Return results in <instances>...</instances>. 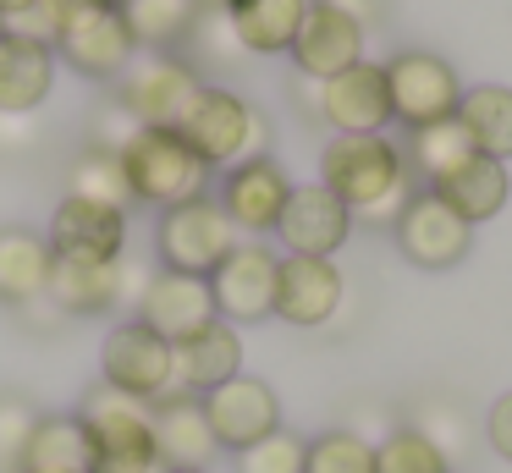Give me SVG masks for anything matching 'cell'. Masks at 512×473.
Wrapping results in <instances>:
<instances>
[{
	"label": "cell",
	"mask_w": 512,
	"mask_h": 473,
	"mask_svg": "<svg viewBox=\"0 0 512 473\" xmlns=\"http://www.w3.org/2000/svg\"><path fill=\"white\" fill-rule=\"evenodd\" d=\"M430 193L441 198L446 209H457L468 226H479V220H496L501 209L512 204V176H507V165H501V160L474 154V160H463L446 182H435Z\"/></svg>",
	"instance_id": "cell-25"
},
{
	"label": "cell",
	"mask_w": 512,
	"mask_h": 473,
	"mask_svg": "<svg viewBox=\"0 0 512 473\" xmlns=\"http://www.w3.org/2000/svg\"><path fill=\"white\" fill-rule=\"evenodd\" d=\"M298 99L309 116H320L331 132H386L391 127V88L386 61H358L347 72L309 83L298 77Z\"/></svg>",
	"instance_id": "cell-7"
},
{
	"label": "cell",
	"mask_w": 512,
	"mask_h": 473,
	"mask_svg": "<svg viewBox=\"0 0 512 473\" xmlns=\"http://www.w3.org/2000/svg\"><path fill=\"white\" fill-rule=\"evenodd\" d=\"M287 55H292V66H298V77L325 83V77H336V72L364 61V28H358L353 17H342V11L309 0V11H303V22H298V39H292Z\"/></svg>",
	"instance_id": "cell-17"
},
{
	"label": "cell",
	"mask_w": 512,
	"mask_h": 473,
	"mask_svg": "<svg viewBox=\"0 0 512 473\" xmlns=\"http://www.w3.org/2000/svg\"><path fill=\"white\" fill-rule=\"evenodd\" d=\"M243 55H287L309 0H221Z\"/></svg>",
	"instance_id": "cell-26"
},
{
	"label": "cell",
	"mask_w": 512,
	"mask_h": 473,
	"mask_svg": "<svg viewBox=\"0 0 512 473\" xmlns=\"http://www.w3.org/2000/svg\"><path fill=\"white\" fill-rule=\"evenodd\" d=\"M375 473H452V462L413 424H397L386 440H375Z\"/></svg>",
	"instance_id": "cell-32"
},
{
	"label": "cell",
	"mask_w": 512,
	"mask_h": 473,
	"mask_svg": "<svg viewBox=\"0 0 512 473\" xmlns=\"http://www.w3.org/2000/svg\"><path fill=\"white\" fill-rule=\"evenodd\" d=\"M386 88H391V121L402 127H435V121L457 116V99H463V83H457L452 61L430 50H402L386 61Z\"/></svg>",
	"instance_id": "cell-8"
},
{
	"label": "cell",
	"mask_w": 512,
	"mask_h": 473,
	"mask_svg": "<svg viewBox=\"0 0 512 473\" xmlns=\"http://www.w3.org/2000/svg\"><path fill=\"white\" fill-rule=\"evenodd\" d=\"M237 242H243V231L232 226L221 198H193V204L160 209V220H155L160 264H166V270H182V275H204V281L221 270V259Z\"/></svg>",
	"instance_id": "cell-6"
},
{
	"label": "cell",
	"mask_w": 512,
	"mask_h": 473,
	"mask_svg": "<svg viewBox=\"0 0 512 473\" xmlns=\"http://www.w3.org/2000/svg\"><path fill=\"white\" fill-rule=\"evenodd\" d=\"M34 424H39V413H34V402L28 396H0V468L6 473H17L23 468V451H28V440H34Z\"/></svg>",
	"instance_id": "cell-35"
},
{
	"label": "cell",
	"mask_w": 512,
	"mask_h": 473,
	"mask_svg": "<svg viewBox=\"0 0 512 473\" xmlns=\"http://www.w3.org/2000/svg\"><path fill=\"white\" fill-rule=\"evenodd\" d=\"M100 380L111 391H127L138 402L171 396V341H160L144 319H122L105 330L100 347Z\"/></svg>",
	"instance_id": "cell-10"
},
{
	"label": "cell",
	"mask_w": 512,
	"mask_h": 473,
	"mask_svg": "<svg viewBox=\"0 0 512 473\" xmlns=\"http://www.w3.org/2000/svg\"><path fill=\"white\" fill-rule=\"evenodd\" d=\"M160 473H210V468H160Z\"/></svg>",
	"instance_id": "cell-43"
},
{
	"label": "cell",
	"mask_w": 512,
	"mask_h": 473,
	"mask_svg": "<svg viewBox=\"0 0 512 473\" xmlns=\"http://www.w3.org/2000/svg\"><path fill=\"white\" fill-rule=\"evenodd\" d=\"M138 319H144L149 330H155L160 341H188L199 336L204 325H215V292L204 275H182V270H155L144 286V297H138Z\"/></svg>",
	"instance_id": "cell-15"
},
{
	"label": "cell",
	"mask_w": 512,
	"mask_h": 473,
	"mask_svg": "<svg viewBox=\"0 0 512 473\" xmlns=\"http://www.w3.org/2000/svg\"><path fill=\"white\" fill-rule=\"evenodd\" d=\"M391 237H397L402 259L419 264V270H452V264H463L468 242H474V226H468L457 209H446L430 187H419L413 204L397 215Z\"/></svg>",
	"instance_id": "cell-12"
},
{
	"label": "cell",
	"mask_w": 512,
	"mask_h": 473,
	"mask_svg": "<svg viewBox=\"0 0 512 473\" xmlns=\"http://www.w3.org/2000/svg\"><path fill=\"white\" fill-rule=\"evenodd\" d=\"M485 435H490V451H496L501 462H512V391L490 402V413H485Z\"/></svg>",
	"instance_id": "cell-39"
},
{
	"label": "cell",
	"mask_w": 512,
	"mask_h": 473,
	"mask_svg": "<svg viewBox=\"0 0 512 473\" xmlns=\"http://www.w3.org/2000/svg\"><path fill=\"white\" fill-rule=\"evenodd\" d=\"M0 473H6V468H0Z\"/></svg>",
	"instance_id": "cell-44"
},
{
	"label": "cell",
	"mask_w": 512,
	"mask_h": 473,
	"mask_svg": "<svg viewBox=\"0 0 512 473\" xmlns=\"http://www.w3.org/2000/svg\"><path fill=\"white\" fill-rule=\"evenodd\" d=\"M155 451L160 468H210L215 462V435L210 418H204V402L188 391H171L155 402Z\"/></svg>",
	"instance_id": "cell-21"
},
{
	"label": "cell",
	"mask_w": 512,
	"mask_h": 473,
	"mask_svg": "<svg viewBox=\"0 0 512 473\" xmlns=\"http://www.w3.org/2000/svg\"><path fill=\"white\" fill-rule=\"evenodd\" d=\"M303 473H375V440L353 429H325L320 440H309Z\"/></svg>",
	"instance_id": "cell-33"
},
{
	"label": "cell",
	"mask_w": 512,
	"mask_h": 473,
	"mask_svg": "<svg viewBox=\"0 0 512 473\" xmlns=\"http://www.w3.org/2000/svg\"><path fill=\"white\" fill-rule=\"evenodd\" d=\"M199 402H204V418H210L215 446H226V451H243V446H254V440H265L281 429L276 391H270L265 380H254V374H237V380L215 385Z\"/></svg>",
	"instance_id": "cell-14"
},
{
	"label": "cell",
	"mask_w": 512,
	"mask_h": 473,
	"mask_svg": "<svg viewBox=\"0 0 512 473\" xmlns=\"http://www.w3.org/2000/svg\"><path fill=\"white\" fill-rule=\"evenodd\" d=\"M67 193L72 198H94V204H111V209H127L133 193H127V176H122V154L111 149H83L67 171Z\"/></svg>",
	"instance_id": "cell-31"
},
{
	"label": "cell",
	"mask_w": 512,
	"mask_h": 473,
	"mask_svg": "<svg viewBox=\"0 0 512 473\" xmlns=\"http://www.w3.org/2000/svg\"><path fill=\"white\" fill-rule=\"evenodd\" d=\"M457 121L463 132L474 138L479 154L507 165L512 160V88L507 83H479V88H463L457 99Z\"/></svg>",
	"instance_id": "cell-28"
},
{
	"label": "cell",
	"mask_w": 512,
	"mask_h": 473,
	"mask_svg": "<svg viewBox=\"0 0 512 473\" xmlns=\"http://www.w3.org/2000/svg\"><path fill=\"white\" fill-rule=\"evenodd\" d=\"M237 374H243V336H237V325H226V319H215L199 336L171 347V391L204 396V391H215V385L237 380Z\"/></svg>",
	"instance_id": "cell-20"
},
{
	"label": "cell",
	"mask_w": 512,
	"mask_h": 473,
	"mask_svg": "<svg viewBox=\"0 0 512 473\" xmlns=\"http://www.w3.org/2000/svg\"><path fill=\"white\" fill-rule=\"evenodd\" d=\"M342 308V270L331 259H298L281 253V281H276V319L298 330L331 325V314Z\"/></svg>",
	"instance_id": "cell-19"
},
{
	"label": "cell",
	"mask_w": 512,
	"mask_h": 473,
	"mask_svg": "<svg viewBox=\"0 0 512 473\" xmlns=\"http://www.w3.org/2000/svg\"><path fill=\"white\" fill-rule=\"evenodd\" d=\"M320 6H331V11H342V17H353L364 33L380 22V0H320Z\"/></svg>",
	"instance_id": "cell-40"
},
{
	"label": "cell",
	"mask_w": 512,
	"mask_h": 473,
	"mask_svg": "<svg viewBox=\"0 0 512 473\" xmlns=\"http://www.w3.org/2000/svg\"><path fill=\"white\" fill-rule=\"evenodd\" d=\"M303 457H309V440L292 435V429H276V435L254 440V446L232 451L237 473H303Z\"/></svg>",
	"instance_id": "cell-34"
},
{
	"label": "cell",
	"mask_w": 512,
	"mask_h": 473,
	"mask_svg": "<svg viewBox=\"0 0 512 473\" xmlns=\"http://www.w3.org/2000/svg\"><path fill=\"white\" fill-rule=\"evenodd\" d=\"M50 264H56V248H50L45 231L34 226H0V303L23 308L34 297L50 292Z\"/></svg>",
	"instance_id": "cell-23"
},
{
	"label": "cell",
	"mask_w": 512,
	"mask_h": 473,
	"mask_svg": "<svg viewBox=\"0 0 512 473\" xmlns=\"http://www.w3.org/2000/svg\"><path fill=\"white\" fill-rule=\"evenodd\" d=\"M50 248L61 259H122L127 248V209L94 204V198H61L50 215Z\"/></svg>",
	"instance_id": "cell-18"
},
{
	"label": "cell",
	"mask_w": 512,
	"mask_h": 473,
	"mask_svg": "<svg viewBox=\"0 0 512 473\" xmlns=\"http://www.w3.org/2000/svg\"><path fill=\"white\" fill-rule=\"evenodd\" d=\"M287 193H292V176L281 171V160L270 154H254V160H237L221 182V209L232 215L237 231L248 237H265L276 231L281 209H287Z\"/></svg>",
	"instance_id": "cell-16"
},
{
	"label": "cell",
	"mask_w": 512,
	"mask_h": 473,
	"mask_svg": "<svg viewBox=\"0 0 512 473\" xmlns=\"http://www.w3.org/2000/svg\"><path fill=\"white\" fill-rule=\"evenodd\" d=\"M133 132H138V121L127 116L122 105H100V116H94V149H111V154H122L127 143H133Z\"/></svg>",
	"instance_id": "cell-38"
},
{
	"label": "cell",
	"mask_w": 512,
	"mask_h": 473,
	"mask_svg": "<svg viewBox=\"0 0 512 473\" xmlns=\"http://www.w3.org/2000/svg\"><path fill=\"white\" fill-rule=\"evenodd\" d=\"M474 138L463 132V121H435V127H413L408 132V143H402V160H408V171H413V182L419 187H435V182H446V176L457 171L463 160H474Z\"/></svg>",
	"instance_id": "cell-29"
},
{
	"label": "cell",
	"mask_w": 512,
	"mask_h": 473,
	"mask_svg": "<svg viewBox=\"0 0 512 473\" xmlns=\"http://www.w3.org/2000/svg\"><path fill=\"white\" fill-rule=\"evenodd\" d=\"M276 281H281V253L265 248L259 237H243L210 275L215 314L226 325H259L276 314Z\"/></svg>",
	"instance_id": "cell-9"
},
{
	"label": "cell",
	"mask_w": 512,
	"mask_h": 473,
	"mask_svg": "<svg viewBox=\"0 0 512 473\" xmlns=\"http://www.w3.org/2000/svg\"><path fill=\"white\" fill-rule=\"evenodd\" d=\"M188 44H199V55H221L226 66L243 61V44H237L232 22H226L221 0H204V11H199V22H193V39Z\"/></svg>",
	"instance_id": "cell-37"
},
{
	"label": "cell",
	"mask_w": 512,
	"mask_h": 473,
	"mask_svg": "<svg viewBox=\"0 0 512 473\" xmlns=\"http://www.w3.org/2000/svg\"><path fill=\"white\" fill-rule=\"evenodd\" d=\"M83 429L94 440V473H160L155 451V402H138L111 385H89L78 407Z\"/></svg>",
	"instance_id": "cell-2"
},
{
	"label": "cell",
	"mask_w": 512,
	"mask_h": 473,
	"mask_svg": "<svg viewBox=\"0 0 512 473\" xmlns=\"http://www.w3.org/2000/svg\"><path fill=\"white\" fill-rule=\"evenodd\" d=\"M204 88L199 66L177 50H138L127 72L116 77V105L138 121V127H177L193 94Z\"/></svg>",
	"instance_id": "cell-5"
},
{
	"label": "cell",
	"mask_w": 512,
	"mask_h": 473,
	"mask_svg": "<svg viewBox=\"0 0 512 473\" xmlns=\"http://www.w3.org/2000/svg\"><path fill=\"white\" fill-rule=\"evenodd\" d=\"M413 429H419L446 462H452L457 451H463V440H468V424H463V413H457L452 402H424L419 418H413Z\"/></svg>",
	"instance_id": "cell-36"
},
{
	"label": "cell",
	"mask_w": 512,
	"mask_h": 473,
	"mask_svg": "<svg viewBox=\"0 0 512 473\" xmlns=\"http://www.w3.org/2000/svg\"><path fill=\"white\" fill-rule=\"evenodd\" d=\"M56 88V50L28 39H0V116H34Z\"/></svg>",
	"instance_id": "cell-24"
},
{
	"label": "cell",
	"mask_w": 512,
	"mask_h": 473,
	"mask_svg": "<svg viewBox=\"0 0 512 473\" xmlns=\"http://www.w3.org/2000/svg\"><path fill=\"white\" fill-rule=\"evenodd\" d=\"M50 303L67 319L122 308V259H61L50 264Z\"/></svg>",
	"instance_id": "cell-22"
},
{
	"label": "cell",
	"mask_w": 512,
	"mask_h": 473,
	"mask_svg": "<svg viewBox=\"0 0 512 473\" xmlns=\"http://www.w3.org/2000/svg\"><path fill=\"white\" fill-rule=\"evenodd\" d=\"M276 237H281V248L298 253V259H331V253L353 237V209H347L325 182H303L287 193Z\"/></svg>",
	"instance_id": "cell-13"
},
{
	"label": "cell",
	"mask_w": 512,
	"mask_h": 473,
	"mask_svg": "<svg viewBox=\"0 0 512 473\" xmlns=\"http://www.w3.org/2000/svg\"><path fill=\"white\" fill-rule=\"evenodd\" d=\"M177 132L188 138V149L199 154L210 171H232L237 160H254V154H270V121L259 116L254 105H248L243 94H232V88H215L204 83L199 94H193V105L182 110Z\"/></svg>",
	"instance_id": "cell-3"
},
{
	"label": "cell",
	"mask_w": 512,
	"mask_h": 473,
	"mask_svg": "<svg viewBox=\"0 0 512 473\" xmlns=\"http://www.w3.org/2000/svg\"><path fill=\"white\" fill-rule=\"evenodd\" d=\"M23 6H34V0H0V17H12V11H23Z\"/></svg>",
	"instance_id": "cell-42"
},
{
	"label": "cell",
	"mask_w": 512,
	"mask_h": 473,
	"mask_svg": "<svg viewBox=\"0 0 512 473\" xmlns=\"http://www.w3.org/2000/svg\"><path fill=\"white\" fill-rule=\"evenodd\" d=\"M17 473H94V440L78 413L39 418Z\"/></svg>",
	"instance_id": "cell-27"
},
{
	"label": "cell",
	"mask_w": 512,
	"mask_h": 473,
	"mask_svg": "<svg viewBox=\"0 0 512 473\" xmlns=\"http://www.w3.org/2000/svg\"><path fill=\"white\" fill-rule=\"evenodd\" d=\"M133 55H138V44H133V33H127L122 6L72 11L56 33V61H67L72 72H83V77H100V83H116Z\"/></svg>",
	"instance_id": "cell-11"
},
{
	"label": "cell",
	"mask_w": 512,
	"mask_h": 473,
	"mask_svg": "<svg viewBox=\"0 0 512 473\" xmlns=\"http://www.w3.org/2000/svg\"><path fill=\"white\" fill-rule=\"evenodd\" d=\"M408 160L386 132H331V143L320 149V182L342 198L353 215H364L369 204L391 193L397 182H408Z\"/></svg>",
	"instance_id": "cell-4"
},
{
	"label": "cell",
	"mask_w": 512,
	"mask_h": 473,
	"mask_svg": "<svg viewBox=\"0 0 512 473\" xmlns=\"http://www.w3.org/2000/svg\"><path fill=\"white\" fill-rule=\"evenodd\" d=\"M204 0H122L127 33H133L138 50H177L193 39V22H199Z\"/></svg>",
	"instance_id": "cell-30"
},
{
	"label": "cell",
	"mask_w": 512,
	"mask_h": 473,
	"mask_svg": "<svg viewBox=\"0 0 512 473\" xmlns=\"http://www.w3.org/2000/svg\"><path fill=\"white\" fill-rule=\"evenodd\" d=\"M28 143H34L28 116H0V149H28Z\"/></svg>",
	"instance_id": "cell-41"
},
{
	"label": "cell",
	"mask_w": 512,
	"mask_h": 473,
	"mask_svg": "<svg viewBox=\"0 0 512 473\" xmlns=\"http://www.w3.org/2000/svg\"><path fill=\"white\" fill-rule=\"evenodd\" d=\"M122 176L133 204L177 209L210 193V165L188 149L177 127H138L133 143L122 149Z\"/></svg>",
	"instance_id": "cell-1"
}]
</instances>
